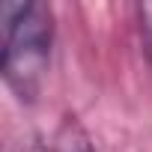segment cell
I'll list each match as a JSON object with an SVG mask.
<instances>
[{"instance_id":"cell-1","label":"cell","mask_w":152,"mask_h":152,"mask_svg":"<svg viewBox=\"0 0 152 152\" xmlns=\"http://www.w3.org/2000/svg\"><path fill=\"white\" fill-rule=\"evenodd\" d=\"M0 33H3V81L18 102H36L42 93L51 42L54 12L39 0H3L0 3Z\"/></svg>"},{"instance_id":"cell-2","label":"cell","mask_w":152,"mask_h":152,"mask_svg":"<svg viewBox=\"0 0 152 152\" xmlns=\"http://www.w3.org/2000/svg\"><path fill=\"white\" fill-rule=\"evenodd\" d=\"M51 152H93V140L87 134V128L75 119V116H66L54 134V146Z\"/></svg>"},{"instance_id":"cell-3","label":"cell","mask_w":152,"mask_h":152,"mask_svg":"<svg viewBox=\"0 0 152 152\" xmlns=\"http://www.w3.org/2000/svg\"><path fill=\"white\" fill-rule=\"evenodd\" d=\"M137 27H140V39H143L146 60L152 66V3H137Z\"/></svg>"},{"instance_id":"cell-4","label":"cell","mask_w":152,"mask_h":152,"mask_svg":"<svg viewBox=\"0 0 152 152\" xmlns=\"http://www.w3.org/2000/svg\"><path fill=\"white\" fill-rule=\"evenodd\" d=\"M27 152H51V149H42V146H30Z\"/></svg>"}]
</instances>
